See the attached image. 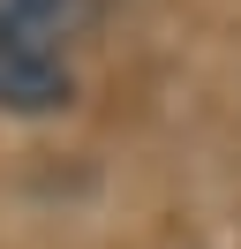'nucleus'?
Masks as SVG:
<instances>
[{"instance_id":"2","label":"nucleus","mask_w":241,"mask_h":249,"mask_svg":"<svg viewBox=\"0 0 241 249\" xmlns=\"http://www.w3.org/2000/svg\"><path fill=\"white\" fill-rule=\"evenodd\" d=\"M83 0H0V53H75Z\"/></svg>"},{"instance_id":"1","label":"nucleus","mask_w":241,"mask_h":249,"mask_svg":"<svg viewBox=\"0 0 241 249\" xmlns=\"http://www.w3.org/2000/svg\"><path fill=\"white\" fill-rule=\"evenodd\" d=\"M75 98V53H0V113H60Z\"/></svg>"}]
</instances>
